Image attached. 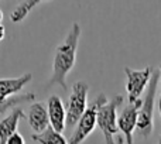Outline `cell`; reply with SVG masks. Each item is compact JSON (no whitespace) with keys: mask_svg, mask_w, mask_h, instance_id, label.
<instances>
[{"mask_svg":"<svg viewBox=\"0 0 161 144\" xmlns=\"http://www.w3.org/2000/svg\"><path fill=\"white\" fill-rule=\"evenodd\" d=\"M80 25L74 23L71 30L68 31L64 41L55 48L51 69L50 85H58L62 89H67V76L76 62V51L79 45Z\"/></svg>","mask_w":161,"mask_h":144,"instance_id":"obj_1","label":"cell"},{"mask_svg":"<svg viewBox=\"0 0 161 144\" xmlns=\"http://www.w3.org/2000/svg\"><path fill=\"white\" fill-rule=\"evenodd\" d=\"M160 83V71H154L150 85L144 93L143 105L139 110L136 133L143 139H148L154 130V108L157 105V89Z\"/></svg>","mask_w":161,"mask_h":144,"instance_id":"obj_2","label":"cell"},{"mask_svg":"<svg viewBox=\"0 0 161 144\" xmlns=\"http://www.w3.org/2000/svg\"><path fill=\"white\" fill-rule=\"evenodd\" d=\"M123 103V96L117 95V96L112 97L106 103L99 106L97 109V119L96 125L100 129L105 137V144H116L114 136L119 131L117 127V109Z\"/></svg>","mask_w":161,"mask_h":144,"instance_id":"obj_3","label":"cell"},{"mask_svg":"<svg viewBox=\"0 0 161 144\" xmlns=\"http://www.w3.org/2000/svg\"><path fill=\"white\" fill-rule=\"evenodd\" d=\"M108 102V97L103 93H100L91 105L88 106L86 112L82 114V117L79 119V122L76 123L75 129H74L72 134H71L68 144H80L83 143L92 133H93L95 127H97L96 119H97V109L100 105Z\"/></svg>","mask_w":161,"mask_h":144,"instance_id":"obj_4","label":"cell"},{"mask_svg":"<svg viewBox=\"0 0 161 144\" xmlns=\"http://www.w3.org/2000/svg\"><path fill=\"white\" fill-rule=\"evenodd\" d=\"M88 92L89 85L83 80H78L72 85L67 105V126L75 127L82 114L88 109Z\"/></svg>","mask_w":161,"mask_h":144,"instance_id":"obj_5","label":"cell"},{"mask_svg":"<svg viewBox=\"0 0 161 144\" xmlns=\"http://www.w3.org/2000/svg\"><path fill=\"white\" fill-rule=\"evenodd\" d=\"M153 68L146 67L144 69H131L126 67V91H127L129 103H136L142 99V95L146 93L153 76Z\"/></svg>","mask_w":161,"mask_h":144,"instance_id":"obj_6","label":"cell"},{"mask_svg":"<svg viewBox=\"0 0 161 144\" xmlns=\"http://www.w3.org/2000/svg\"><path fill=\"white\" fill-rule=\"evenodd\" d=\"M143 105V99H140L136 103H129L123 108L120 114L117 116V127L119 131H122L125 136L126 144H133V134L137 127L139 120V110Z\"/></svg>","mask_w":161,"mask_h":144,"instance_id":"obj_7","label":"cell"},{"mask_svg":"<svg viewBox=\"0 0 161 144\" xmlns=\"http://www.w3.org/2000/svg\"><path fill=\"white\" fill-rule=\"evenodd\" d=\"M25 119L33 130V134H41L50 127V117H48L47 108L41 102H34L28 106Z\"/></svg>","mask_w":161,"mask_h":144,"instance_id":"obj_8","label":"cell"},{"mask_svg":"<svg viewBox=\"0 0 161 144\" xmlns=\"http://www.w3.org/2000/svg\"><path fill=\"white\" fill-rule=\"evenodd\" d=\"M47 112L48 117H50V126L55 131L62 133L67 129V109H65L61 97L57 95L48 97Z\"/></svg>","mask_w":161,"mask_h":144,"instance_id":"obj_9","label":"cell"},{"mask_svg":"<svg viewBox=\"0 0 161 144\" xmlns=\"http://www.w3.org/2000/svg\"><path fill=\"white\" fill-rule=\"evenodd\" d=\"M33 80V74L27 72L19 78H3L0 79V102H6L10 96L21 92Z\"/></svg>","mask_w":161,"mask_h":144,"instance_id":"obj_10","label":"cell"},{"mask_svg":"<svg viewBox=\"0 0 161 144\" xmlns=\"http://www.w3.org/2000/svg\"><path fill=\"white\" fill-rule=\"evenodd\" d=\"M23 117H25L24 110L21 108H16L0 122V144H6L7 140L16 133Z\"/></svg>","mask_w":161,"mask_h":144,"instance_id":"obj_11","label":"cell"},{"mask_svg":"<svg viewBox=\"0 0 161 144\" xmlns=\"http://www.w3.org/2000/svg\"><path fill=\"white\" fill-rule=\"evenodd\" d=\"M33 140L40 144H68V140L62 136V133L55 131L53 127H48L44 133L33 134Z\"/></svg>","mask_w":161,"mask_h":144,"instance_id":"obj_12","label":"cell"},{"mask_svg":"<svg viewBox=\"0 0 161 144\" xmlns=\"http://www.w3.org/2000/svg\"><path fill=\"white\" fill-rule=\"evenodd\" d=\"M42 2H38V0H28V2H21L16 6V8L13 10V13L10 14V20L13 23H20L25 19V17L30 14V11L33 10L34 7L40 4Z\"/></svg>","mask_w":161,"mask_h":144,"instance_id":"obj_13","label":"cell"},{"mask_svg":"<svg viewBox=\"0 0 161 144\" xmlns=\"http://www.w3.org/2000/svg\"><path fill=\"white\" fill-rule=\"evenodd\" d=\"M36 100V95L28 92V93H23L20 96H14L7 99L6 102H0V114L6 113L8 109H16L19 108V105H23V103H34Z\"/></svg>","mask_w":161,"mask_h":144,"instance_id":"obj_14","label":"cell"},{"mask_svg":"<svg viewBox=\"0 0 161 144\" xmlns=\"http://www.w3.org/2000/svg\"><path fill=\"white\" fill-rule=\"evenodd\" d=\"M6 144H24V137L21 136V133L16 131V133H14L13 136L7 140V143Z\"/></svg>","mask_w":161,"mask_h":144,"instance_id":"obj_15","label":"cell"},{"mask_svg":"<svg viewBox=\"0 0 161 144\" xmlns=\"http://www.w3.org/2000/svg\"><path fill=\"white\" fill-rule=\"evenodd\" d=\"M158 71H160V83H158L160 89H158V92H157V109H158V113L161 116V65H160Z\"/></svg>","mask_w":161,"mask_h":144,"instance_id":"obj_16","label":"cell"},{"mask_svg":"<svg viewBox=\"0 0 161 144\" xmlns=\"http://www.w3.org/2000/svg\"><path fill=\"white\" fill-rule=\"evenodd\" d=\"M4 36H6V28L3 24H0V41L4 38Z\"/></svg>","mask_w":161,"mask_h":144,"instance_id":"obj_17","label":"cell"},{"mask_svg":"<svg viewBox=\"0 0 161 144\" xmlns=\"http://www.w3.org/2000/svg\"><path fill=\"white\" fill-rule=\"evenodd\" d=\"M116 144H125V139H120V137H117Z\"/></svg>","mask_w":161,"mask_h":144,"instance_id":"obj_18","label":"cell"},{"mask_svg":"<svg viewBox=\"0 0 161 144\" xmlns=\"http://www.w3.org/2000/svg\"><path fill=\"white\" fill-rule=\"evenodd\" d=\"M3 20V13H2V10H0V21Z\"/></svg>","mask_w":161,"mask_h":144,"instance_id":"obj_19","label":"cell"},{"mask_svg":"<svg viewBox=\"0 0 161 144\" xmlns=\"http://www.w3.org/2000/svg\"><path fill=\"white\" fill-rule=\"evenodd\" d=\"M158 144H161V137H160V140H158Z\"/></svg>","mask_w":161,"mask_h":144,"instance_id":"obj_20","label":"cell"}]
</instances>
